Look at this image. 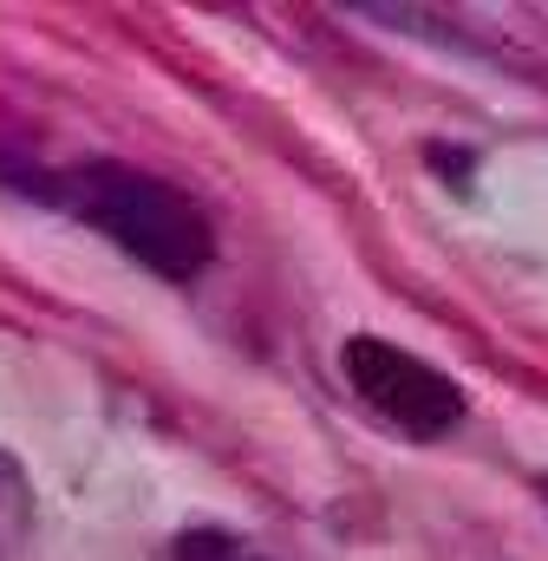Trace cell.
I'll list each match as a JSON object with an SVG mask.
<instances>
[{"label": "cell", "mask_w": 548, "mask_h": 561, "mask_svg": "<svg viewBox=\"0 0 548 561\" xmlns=\"http://www.w3.org/2000/svg\"><path fill=\"white\" fill-rule=\"evenodd\" d=\"M340 373H346L353 399L373 419H386L392 431H406V437H450L464 424L457 379H444L431 359H418V353L379 340V333H353L340 346Z\"/></svg>", "instance_id": "cell-2"}, {"label": "cell", "mask_w": 548, "mask_h": 561, "mask_svg": "<svg viewBox=\"0 0 548 561\" xmlns=\"http://www.w3.org/2000/svg\"><path fill=\"white\" fill-rule=\"evenodd\" d=\"M229 561H236V556H229Z\"/></svg>", "instance_id": "cell-4"}, {"label": "cell", "mask_w": 548, "mask_h": 561, "mask_svg": "<svg viewBox=\"0 0 548 561\" xmlns=\"http://www.w3.org/2000/svg\"><path fill=\"white\" fill-rule=\"evenodd\" d=\"M26 523H33V490H26V470L0 450V561H13V549L26 542Z\"/></svg>", "instance_id": "cell-3"}, {"label": "cell", "mask_w": 548, "mask_h": 561, "mask_svg": "<svg viewBox=\"0 0 548 561\" xmlns=\"http://www.w3.org/2000/svg\"><path fill=\"white\" fill-rule=\"evenodd\" d=\"M59 196L79 222H92L105 242H118L157 280H196L216 255V236H209L203 209L183 190H170L163 176L137 170V163H112V157L72 163Z\"/></svg>", "instance_id": "cell-1"}]
</instances>
